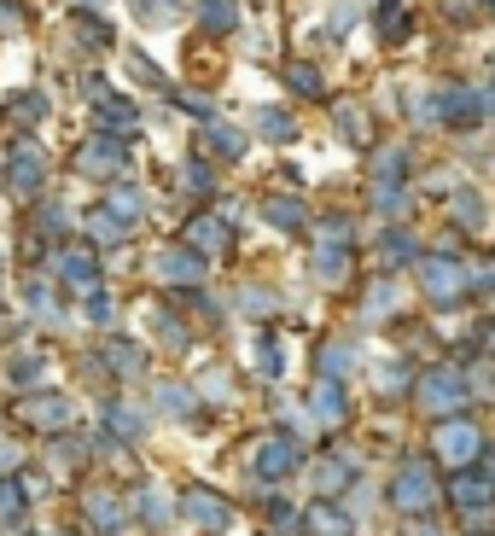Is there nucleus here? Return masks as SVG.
I'll use <instances>...</instances> for the list:
<instances>
[{
    "label": "nucleus",
    "instance_id": "nucleus-1",
    "mask_svg": "<svg viewBox=\"0 0 495 536\" xmlns=\"http://www.w3.org/2000/svg\"><path fill=\"white\" fill-rule=\"evenodd\" d=\"M181 507H187V519L204 525V531H228V519H233V507L222 496H210V490H198V484L181 496Z\"/></svg>",
    "mask_w": 495,
    "mask_h": 536
},
{
    "label": "nucleus",
    "instance_id": "nucleus-2",
    "mask_svg": "<svg viewBox=\"0 0 495 536\" xmlns=\"http://www.w3.org/2000/svg\"><path fill=\"white\" fill-rule=\"evenodd\" d=\"M431 496H437V484H431V472H426V467H402V478L391 484V502L402 507V513H420Z\"/></svg>",
    "mask_w": 495,
    "mask_h": 536
},
{
    "label": "nucleus",
    "instance_id": "nucleus-3",
    "mask_svg": "<svg viewBox=\"0 0 495 536\" xmlns=\"http://www.w3.org/2000/svg\"><path fill=\"white\" fill-rule=\"evenodd\" d=\"M18 414H24V420H35L41 432H59V426H70V402H65V397H30Z\"/></svg>",
    "mask_w": 495,
    "mask_h": 536
},
{
    "label": "nucleus",
    "instance_id": "nucleus-4",
    "mask_svg": "<svg viewBox=\"0 0 495 536\" xmlns=\"http://www.w3.org/2000/svg\"><path fill=\"white\" fill-rule=\"evenodd\" d=\"M292 467H297V449L286 437H268L263 449H257V472H263V478H286Z\"/></svg>",
    "mask_w": 495,
    "mask_h": 536
},
{
    "label": "nucleus",
    "instance_id": "nucleus-5",
    "mask_svg": "<svg viewBox=\"0 0 495 536\" xmlns=\"http://www.w3.org/2000/svg\"><path fill=\"white\" fill-rule=\"evenodd\" d=\"M472 449H478V432L466 420H449V432H437V455H449V461H466Z\"/></svg>",
    "mask_w": 495,
    "mask_h": 536
},
{
    "label": "nucleus",
    "instance_id": "nucleus-6",
    "mask_svg": "<svg viewBox=\"0 0 495 536\" xmlns=\"http://www.w3.org/2000/svg\"><path fill=\"white\" fill-rule=\"evenodd\" d=\"M88 513H94V531H123V502H111L105 490H88Z\"/></svg>",
    "mask_w": 495,
    "mask_h": 536
},
{
    "label": "nucleus",
    "instance_id": "nucleus-7",
    "mask_svg": "<svg viewBox=\"0 0 495 536\" xmlns=\"http://www.w3.org/2000/svg\"><path fill=\"white\" fill-rule=\"evenodd\" d=\"M426 280H431V286H426L431 298H443V303H455V298H461V268H455V263H443V268L426 263Z\"/></svg>",
    "mask_w": 495,
    "mask_h": 536
},
{
    "label": "nucleus",
    "instance_id": "nucleus-8",
    "mask_svg": "<svg viewBox=\"0 0 495 536\" xmlns=\"http://www.w3.org/2000/svg\"><path fill=\"white\" fill-rule=\"evenodd\" d=\"M187 239H193V251H228V228L210 222V216H198L193 228H187Z\"/></svg>",
    "mask_w": 495,
    "mask_h": 536
},
{
    "label": "nucleus",
    "instance_id": "nucleus-9",
    "mask_svg": "<svg viewBox=\"0 0 495 536\" xmlns=\"http://www.w3.org/2000/svg\"><path fill=\"white\" fill-rule=\"evenodd\" d=\"M140 513H146V525H152V531H169V525H175V502L158 496V490H140Z\"/></svg>",
    "mask_w": 495,
    "mask_h": 536
},
{
    "label": "nucleus",
    "instance_id": "nucleus-10",
    "mask_svg": "<svg viewBox=\"0 0 495 536\" xmlns=\"http://www.w3.org/2000/svg\"><path fill=\"white\" fill-rule=\"evenodd\" d=\"M466 385L455 379V373H431L426 379V408H443V402H461Z\"/></svg>",
    "mask_w": 495,
    "mask_h": 536
},
{
    "label": "nucleus",
    "instance_id": "nucleus-11",
    "mask_svg": "<svg viewBox=\"0 0 495 536\" xmlns=\"http://www.w3.org/2000/svg\"><path fill=\"white\" fill-rule=\"evenodd\" d=\"M12 181H18V187H24V199H30L35 187H41V152H18V158H12Z\"/></svg>",
    "mask_w": 495,
    "mask_h": 536
},
{
    "label": "nucleus",
    "instance_id": "nucleus-12",
    "mask_svg": "<svg viewBox=\"0 0 495 536\" xmlns=\"http://www.w3.org/2000/svg\"><path fill=\"white\" fill-rule=\"evenodd\" d=\"M449 496L455 502H495V478H455Z\"/></svg>",
    "mask_w": 495,
    "mask_h": 536
},
{
    "label": "nucleus",
    "instance_id": "nucleus-13",
    "mask_svg": "<svg viewBox=\"0 0 495 536\" xmlns=\"http://www.w3.org/2000/svg\"><path fill=\"white\" fill-rule=\"evenodd\" d=\"M111 164H123V146H111V140H94L82 152V169H111Z\"/></svg>",
    "mask_w": 495,
    "mask_h": 536
},
{
    "label": "nucleus",
    "instance_id": "nucleus-14",
    "mask_svg": "<svg viewBox=\"0 0 495 536\" xmlns=\"http://www.w3.org/2000/svg\"><path fill=\"white\" fill-rule=\"evenodd\" d=\"M204 30H216V35L233 30V0H204Z\"/></svg>",
    "mask_w": 495,
    "mask_h": 536
},
{
    "label": "nucleus",
    "instance_id": "nucleus-15",
    "mask_svg": "<svg viewBox=\"0 0 495 536\" xmlns=\"http://www.w3.org/2000/svg\"><path fill=\"white\" fill-rule=\"evenodd\" d=\"M309 519H315V536H350V525L338 519V507H332V502H321Z\"/></svg>",
    "mask_w": 495,
    "mask_h": 536
},
{
    "label": "nucleus",
    "instance_id": "nucleus-16",
    "mask_svg": "<svg viewBox=\"0 0 495 536\" xmlns=\"http://www.w3.org/2000/svg\"><path fill=\"white\" fill-rule=\"evenodd\" d=\"M286 82H292L297 94H321V70H309V65H292L286 70Z\"/></svg>",
    "mask_w": 495,
    "mask_h": 536
},
{
    "label": "nucleus",
    "instance_id": "nucleus-17",
    "mask_svg": "<svg viewBox=\"0 0 495 536\" xmlns=\"http://www.w3.org/2000/svg\"><path fill=\"white\" fill-rule=\"evenodd\" d=\"M379 35H385V41H396V35H408V12H402V6H385V18H379Z\"/></svg>",
    "mask_w": 495,
    "mask_h": 536
},
{
    "label": "nucleus",
    "instance_id": "nucleus-18",
    "mask_svg": "<svg viewBox=\"0 0 495 536\" xmlns=\"http://www.w3.org/2000/svg\"><path fill=\"white\" fill-rule=\"evenodd\" d=\"M12 507H18V490H6V484H0V513H12Z\"/></svg>",
    "mask_w": 495,
    "mask_h": 536
}]
</instances>
